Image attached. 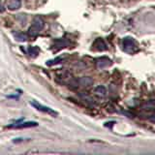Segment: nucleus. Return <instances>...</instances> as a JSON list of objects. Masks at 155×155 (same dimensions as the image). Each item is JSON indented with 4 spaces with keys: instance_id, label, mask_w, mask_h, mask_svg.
<instances>
[{
    "instance_id": "14",
    "label": "nucleus",
    "mask_w": 155,
    "mask_h": 155,
    "mask_svg": "<svg viewBox=\"0 0 155 155\" xmlns=\"http://www.w3.org/2000/svg\"><path fill=\"white\" fill-rule=\"evenodd\" d=\"M149 121H151V122H153V123H155V115H151L150 117H149Z\"/></svg>"
},
{
    "instance_id": "15",
    "label": "nucleus",
    "mask_w": 155,
    "mask_h": 155,
    "mask_svg": "<svg viewBox=\"0 0 155 155\" xmlns=\"http://www.w3.org/2000/svg\"><path fill=\"white\" fill-rule=\"evenodd\" d=\"M4 7H3V5L2 4H0V13H3L4 12Z\"/></svg>"
},
{
    "instance_id": "1",
    "label": "nucleus",
    "mask_w": 155,
    "mask_h": 155,
    "mask_svg": "<svg viewBox=\"0 0 155 155\" xmlns=\"http://www.w3.org/2000/svg\"><path fill=\"white\" fill-rule=\"evenodd\" d=\"M44 26H45V23H44V20L41 18V17H39V16L35 17L33 18V21H32V26L28 29L29 35H31V36H33V37L37 36V35L39 34V32L44 28Z\"/></svg>"
},
{
    "instance_id": "5",
    "label": "nucleus",
    "mask_w": 155,
    "mask_h": 155,
    "mask_svg": "<svg viewBox=\"0 0 155 155\" xmlns=\"http://www.w3.org/2000/svg\"><path fill=\"white\" fill-rule=\"evenodd\" d=\"M78 83L83 87H88V86L93 84V80L90 77H81L78 80Z\"/></svg>"
},
{
    "instance_id": "3",
    "label": "nucleus",
    "mask_w": 155,
    "mask_h": 155,
    "mask_svg": "<svg viewBox=\"0 0 155 155\" xmlns=\"http://www.w3.org/2000/svg\"><path fill=\"white\" fill-rule=\"evenodd\" d=\"M30 104L33 106V107L36 109V110L38 111H43V113H48L51 116H53V117H56V116L58 115V113H57V111H53V109H51V108H48V107H46V106H43V105H41L39 104L38 102L36 101H31L30 102Z\"/></svg>"
},
{
    "instance_id": "6",
    "label": "nucleus",
    "mask_w": 155,
    "mask_h": 155,
    "mask_svg": "<svg viewBox=\"0 0 155 155\" xmlns=\"http://www.w3.org/2000/svg\"><path fill=\"white\" fill-rule=\"evenodd\" d=\"M94 47L96 50L98 51H106L108 48L107 47V44L104 42V40L101 39V38H99V39H97L96 41L94 42Z\"/></svg>"
},
{
    "instance_id": "8",
    "label": "nucleus",
    "mask_w": 155,
    "mask_h": 155,
    "mask_svg": "<svg viewBox=\"0 0 155 155\" xmlns=\"http://www.w3.org/2000/svg\"><path fill=\"white\" fill-rule=\"evenodd\" d=\"M37 122H23V123H18L15 125H11V128H28V127L37 126Z\"/></svg>"
},
{
    "instance_id": "4",
    "label": "nucleus",
    "mask_w": 155,
    "mask_h": 155,
    "mask_svg": "<svg viewBox=\"0 0 155 155\" xmlns=\"http://www.w3.org/2000/svg\"><path fill=\"white\" fill-rule=\"evenodd\" d=\"M111 65V60L108 57H100L97 59V66L100 69H104Z\"/></svg>"
},
{
    "instance_id": "13",
    "label": "nucleus",
    "mask_w": 155,
    "mask_h": 155,
    "mask_svg": "<svg viewBox=\"0 0 155 155\" xmlns=\"http://www.w3.org/2000/svg\"><path fill=\"white\" fill-rule=\"evenodd\" d=\"M62 60L61 58H56V59H53V60H50L47 62V65L48 66H51V65H54L55 63H58V62H60Z\"/></svg>"
},
{
    "instance_id": "11",
    "label": "nucleus",
    "mask_w": 155,
    "mask_h": 155,
    "mask_svg": "<svg viewBox=\"0 0 155 155\" xmlns=\"http://www.w3.org/2000/svg\"><path fill=\"white\" fill-rule=\"evenodd\" d=\"M28 53L30 54L31 57H36L39 53V48L38 47H33V48H29Z\"/></svg>"
},
{
    "instance_id": "2",
    "label": "nucleus",
    "mask_w": 155,
    "mask_h": 155,
    "mask_svg": "<svg viewBox=\"0 0 155 155\" xmlns=\"http://www.w3.org/2000/svg\"><path fill=\"white\" fill-rule=\"evenodd\" d=\"M122 47H123V50L126 53H133L137 48V44H136L135 40L132 37H126L122 41Z\"/></svg>"
},
{
    "instance_id": "9",
    "label": "nucleus",
    "mask_w": 155,
    "mask_h": 155,
    "mask_svg": "<svg viewBox=\"0 0 155 155\" xmlns=\"http://www.w3.org/2000/svg\"><path fill=\"white\" fill-rule=\"evenodd\" d=\"M95 94L98 95V96H100V97H104L107 95V89H106L105 86H103V85H99V86H97L96 88H95Z\"/></svg>"
},
{
    "instance_id": "12",
    "label": "nucleus",
    "mask_w": 155,
    "mask_h": 155,
    "mask_svg": "<svg viewBox=\"0 0 155 155\" xmlns=\"http://www.w3.org/2000/svg\"><path fill=\"white\" fill-rule=\"evenodd\" d=\"M67 45H68V43H67V42H65V41H58V42L56 43V47H58V48H57V50H58V48H65Z\"/></svg>"
},
{
    "instance_id": "7",
    "label": "nucleus",
    "mask_w": 155,
    "mask_h": 155,
    "mask_svg": "<svg viewBox=\"0 0 155 155\" xmlns=\"http://www.w3.org/2000/svg\"><path fill=\"white\" fill-rule=\"evenodd\" d=\"M20 6H21L20 0H9V2H8V9L11 11H16L20 9Z\"/></svg>"
},
{
    "instance_id": "10",
    "label": "nucleus",
    "mask_w": 155,
    "mask_h": 155,
    "mask_svg": "<svg viewBox=\"0 0 155 155\" xmlns=\"http://www.w3.org/2000/svg\"><path fill=\"white\" fill-rule=\"evenodd\" d=\"M13 35H14V37H15V39L18 41V42H25L27 40V36L23 33H17V32H14Z\"/></svg>"
}]
</instances>
